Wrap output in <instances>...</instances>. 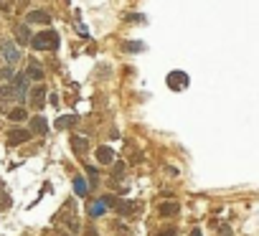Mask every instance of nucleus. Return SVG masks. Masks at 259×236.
Wrapping results in <instances>:
<instances>
[{"instance_id": "obj_20", "label": "nucleus", "mask_w": 259, "mask_h": 236, "mask_svg": "<svg viewBox=\"0 0 259 236\" xmlns=\"http://www.w3.org/2000/svg\"><path fill=\"white\" fill-rule=\"evenodd\" d=\"M11 206V198H8V193L6 191H0V208H8Z\"/></svg>"}, {"instance_id": "obj_13", "label": "nucleus", "mask_w": 259, "mask_h": 236, "mask_svg": "<svg viewBox=\"0 0 259 236\" xmlns=\"http://www.w3.org/2000/svg\"><path fill=\"white\" fill-rule=\"evenodd\" d=\"M114 208H117L119 213H133V211L138 208V203H133V201H117Z\"/></svg>"}, {"instance_id": "obj_7", "label": "nucleus", "mask_w": 259, "mask_h": 236, "mask_svg": "<svg viewBox=\"0 0 259 236\" xmlns=\"http://www.w3.org/2000/svg\"><path fill=\"white\" fill-rule=\"evenodd\" d=\"M178 211H181V206H178L176 201H165V203L158 206V213H160V216H176Z\"/></svg>"}, {"instance_id": "obj_9", "label": "nucleus", "mask_w": 259, "mask_h": 236, "mask_svg": "<svg viewBox=\"0 0 259 236\" xmlns=\"http://www.w3.org/2000/svg\"><path fill=\"white\" fill-rule=\"evenodd\" d=\"M26 21H28V23H49L51 18H49L46 11H31V13L26 16Z\"/></svg>"}, {"instance_id": "obj_11", "label": "nucleus", "mask_w": 259, "mask_h": 236, "mask_svg": "<svg viewBox=\"0 0 259 236\" xmlns=\"http://www.w3.org/2000/svg\"><path fill=\"white\" fill-rule=\"evenodd\" d=\"M97 160H99V163H112V160H114V150L107 148V145L97 148Z\"/></svg>"}, {"instance_id": "obj_17", "label": "nucleus", "mask_w": 259, "mask_h": 236, "mask_svg": "<svg viewBox=\"0 0 259 236\" xmlns=\"http://www.w3.org/2000/svg\"><path fill=\"white\" fill-rule=\"evenodd\" d=\"M122 49H124V51H143V49H145V43H140V41H124V43H122Z\"/></svg>"}, {"instance_id": "obj_18", "label": "nucleus", "mask_w": 259, "mask_h": 236, "mask_svg": "<svg viewBox=\"0 0 259 236\" xmlns=\"http://www.w3.org/2000/svg\"><path fill=\"white\" fill-rule=\"evenodd\" d=\"M11 120H13V122H21V120H26V109L16 107V109L11 112Z\"/></svg>"}, {"instance_id": "obj_8", "label": "nucleus", "mask_w": 259, "mask_h": 236, "mask_svg": "<svg viewBox=\"0 0 259 236\" xmlns=\"http://www.w3.org/2000/svg\"><path fill=\"white\" fill-rule=\"evenodd\" d=\"M16 38H18V43H31V31H28V26L26 23H18L16 26Z\"/></svg>"}, {"instance_id": "obj_4", "label": "nucleus", "mask_w": 259, "mask_h": 236, "mask_svg": "<svg viewBox=\"0 0 259 236\" xmlns=\"http://www.w3.org/2000/svg\"><path fill=\"white\" fill-rule=\"evenodd\" d=\"M11 84H13L16 99H23V97H26V89H28V74H18Z\"/></svg>"}, {"instance_id": "obj_6", "label": "nucleus", "mask_w": 259, "mask_h": 236, "mask_svg": "<svg viewBox=\"0 0 259 236\" xmlns=\"http://www.w3.org/2000/svg\"><path fill=\"white\" fill-rule=\"evenodd\" d=\"M31 102H33V107H44L46 104V86H36L33 91H31Z\"/></svg>"}, {"instance_id": "obj_21", "label": "nucleus", "mask_w": 259, "mask_h": 236, "mask_svg": "<svg viewBox=\"0 0 259 236\" xmlns=\"http://www.w3.org/2000/svg\"><path fill=\"white\" fill-rule=\"evenodd\" d=\"M71 122H76V120H74V117H61V120L56 122V127H69Z\"/></svg>"}, {"instance_id": "obj_15", "label": "nucleus", "mask_w": 259, "mask_h": 236, "mask_svg": "<svg viewBox=\"0 0 259 236\" xmlns=\"http://www.w3.org/2000/svg\"><path fill=\"white\" fill-rule=\"evenodd\" d=\"M104 211H107V203H104V201H94V203L89 206V216H94V218L102 216Z\"/></svg>"}, {"instance_id": "obj_10", "label": "nucleus", "mask_w": 259, "mask_h": 236, "mask_svg": "<svg viewBox=\"0 0 259 236\" xmlns=\"http://www.w3.org/2000/svg\"><path fill=\"white\" fill-rule=\"evenodd\" d=\"M26 74H28V79H36V81H41V79H44V66H41L38 61H31Z\"/></svg>"}, {"instance_id": "obj_5", "label": "nucleus", "mask_w": 259, "mask_h": 236, "mask_svg": "<svg viewBox=\"0 0 259 236\" xmlns=\"http://www.w3.org/2000/svg\"><path fill=\"white\" fill-rule=\"evenodd\" d=\"M28 137H31V132H28V130H18V127H16V130H11V132H8V143H11V145L28 143Z\"/></svg>"}, {"instance_id": "obj_12", "label": "nucleus", "mask_w": 259, "mask_h": 236, "mask_svg": "<svg viewBox=\"0 0 259 236\" xmlns=\"http://www.w3.org/2000/svg\"><path fill=\"white\" fill-rule=\"evenodd\" d=\"M31 130H33L36 135H46V132H49V125H46V120H44V117H33Z\"/></svg>"}, {"instance_id": "obj_23", "label": "nucleus", "mask_w": 259, "mask_h": 236, "mask_svg": "<svg viewBox=\"0 0 259 236\" xmlns=\"http://www.w3.org/2000/svg\"><path fill=\"white\" fill-rule=\"evenodd\" d=\"M188 236H201V231H198V228H193V231H191Z\"/></svg>"}, {"instance_id": "obj_22", "label": "nucleus", "mask_w": 259, "mask_h": 236, "mask_svg": "<svg viewBox=\"0 0 259 236\" xmlns=\"http://www.w3.org/2000/svg\"><path fill=\"white\" fill-rule=\"evenodd\" d=\"M158 236H176V228H163L158 231Z\"/></svg>"}, {"instance_id": "obj_19", "label": "nucleus", "mask_w": 259, "mask_h": 236, "mask_svg": "<svg viewBox=\"0 0 259 236\" xmlns=\"http://www.w3.org/2000/svg\"><path fill=\"white\" fill-rule=\"evenodd\" d=\"M216 236H234V233H231V228L226 223H219L216 226Z\"/></svg>"}, {"instance_id": "obj_2", "label": "nucleus", "mask_w": 259, "mask_h": 236, "mask_svg": "<svg viewBox=\"0 0 259 236\" xmlns=\"http://www.w3.org/2000/svg\"><path fill=\"white\" fill-rule=\"evenodd\" d=\"M0 54H3V59L8 61V66H13V64L21 61V51H18V46H16L13 41H8V38L0 41Z\"/></svg>"}, {"instance_id": "obj_3", "label": "nucleus", "mask_w": 259, "mask_h": 236, "mask_svg": "<svg viewBox=\"0 0 259 236\" xmlns=\"http://www.w3.org/2000/svg\"><path fill=\"white\" fill-rule=\"evenodd\" d=\"M168 86H170V89H186V86H188V74H183V71L168 74Z\"/></svg>"}, {"instance_id": "obj_16", "label": "nucleus", "mask_w": 259, "mask_h": 236, "mask_svg": "<svg viewBox=\"0 0 259 236\" xmlns=\"http://www.w3.org/2000/svg\"><path fill=\"white\" fill-rule=\"evenodd\" d=\"M74 191H76V196H81V198H84V196H87V180L76 175V178H74Z\"/></svg>"}, {"instance_id": "obj_1", "label": "nucleus", "mask_w": 259, "mask_h": 236, "mask_svg": "<svg viewBox=\"0 0 259 236\" xmlns=\"http://www.w3.org/2000/svg\"><path fill=\"white\" fill-rule=\"evenodd\" d=\"M31 46L36 51H54V49H59V36H56V31H44L31 38Z\"/></svg>"}, {"instance_id": "obj_14", "label": "nucleus", "mask_w": 259, "mask_h": 236, "mask_svg": "<svg viewBox=\"0 0 259 236\" xmlns=\"http://www.w3.org/2000/svg\"><path fill=\"white\" fill-rule=\"evenodd\" d=\"M71 148H74V153H76V155H84V153L89 150V145H87V140H84V137H74V140H71Z\"/></svg>"}]
</instances>
